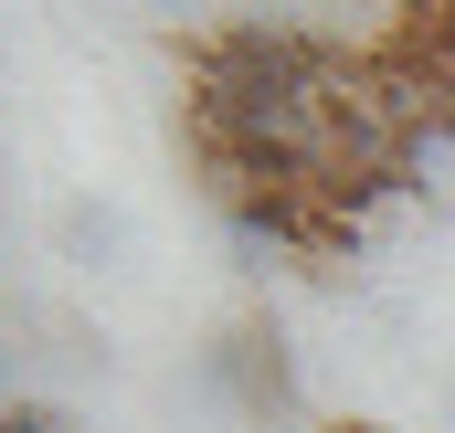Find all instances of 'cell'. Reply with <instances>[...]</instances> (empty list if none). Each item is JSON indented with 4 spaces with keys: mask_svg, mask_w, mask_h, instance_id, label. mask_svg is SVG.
Returning a JSON list of instances; mask_svg holds the SVG:
<instances>
[{
    "mask_svg": "<svg viewBox=\"0 0 455 433\" xmlns=\"http://www.w3.org/2000/svg\"><path fill=\"white\" fill-rule=\"evenodd\" d=\"M212 381H223L243 413H286V402H297V370H286L275 318H233L223 338H212Z\"/></svg>",
    "mask_w": 455,
    "mask_h": 433,
    "instance_id": "6da1fadb",
    "label": "cell"
},
{
    "mask_svg": "<svg viewBox=\"0 0 455 433\" xmlns=\"http://www.w3.org/2000/svg\"><path fill=\"white\" fill-rule=\"evenodd\" d=\"M0 433H75V423H64L53 402H11V413H0Z\"/></svg>",
    "mask_w": 455,
    "mask_h": 433,
    "instance_id": "7a4b0ae2",
    "label": "cell"
},
{
    "mask_svg": "<svg viewBox=\"0 0 455 433\" xmlns=\"http://www.w3.org/2000/svg\"><path fill=\"white\" fill-rule=\"evenodd\" d=\"M339 433H381V423H339Z\"/></svg>",
    "mask_w": 455,
    "mask_h": 433,
    "instance_id": "3957f363",
    "label": "cell"
}]
</instances>
